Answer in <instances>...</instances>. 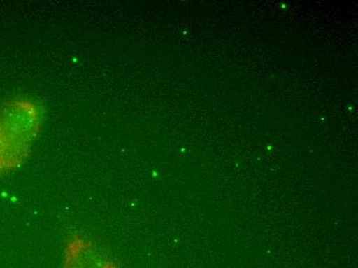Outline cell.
<instances>
[{"instance_id":"obj_1","label":"cell","mask_w":358,"mask_h":268,"mask_svg":"<svg viewBox=\"0 0 358 268\" xmlns=\"http://www.w3.org/2000/svg\"><path fill=\"white\" fill-rule=\"evenodd\" d=\"M31 113L26 104H10L0 112V171L15 169L28 152Z\"/></svg>"},{"instance_id":"obj_2","label":"cell","mask_w":358,"mask_h":268,"mask_svg":"<svg viewBox=\"0 0 358 268\" xmlns=\"http://www.w3.org/2000/svg\"><path fill=\"white\" fill-rule=\"evenodd\" d=\"M62 268H117L103 251L86 239H72L64 253Z\"/></svg>"}]
</instances>
